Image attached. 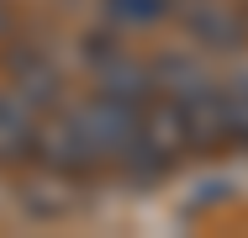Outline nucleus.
<instances>
[{"label": "nucleus", "instance_id": "7", "mask_svg": "<svg viewBox=\"0 0 248 238\" xmlns=\"http://www.w3.org/2000/svg\"><path fill=\"white\" fill-rule=\"evenodd\" d=\"M32 133H37V106H27L16 90H5L0 95V164L27 159Z\"/></svg>", "mask_w": 248, "mask_h": 238}, {"label": "nucleus", "instance_id": "6", "mask_svg": "<svg viewBox=\"0 0 248 238\" xmlns=\"http://www.w3.org/2000/svg\"><path fill=\"white\" fill-rule=\"evenodd\" d=\"M95 90L100 95H116V101H148L153 80H148V64L127 58V53H111L95 64Z\"/></svg>", "mask_w": 248, "mask_h": 238}, {"label": "nucleus", "instance_id": "5", "mask_svg": "<svg viewBox=\"0 0 248 238\" xmlns=\"http://www.w3.org/2000/svg\"><path fill=\"white\" fill-rule=\"evenodd\" d=\"M5 69H11V90L21 95L27 106H37V111H43V106H53V101H58V90H63L58 64H48V58H43V53H32V48H21Z\"/></svg>", "mask_w": 248, "mask_h": 238}, {"label": "nucleus", "instance_id": "11", "mask_svg": "<svg viewBox=\"0 0 248 238\" xmlns=\"http://www.w3.org/2000/svg\"><path fill=\"white\" fill-rule=\"evenodd\" d=\"M227 138L248 143V90L227 85Z\"/></svg>", "mask_w": 248, "mask_h": 238}, {"label": "nucleus", "instance_id": "2", "mask_svg": "<svg viewBox=\"0 0 248 238\" xmlns=\"http://www.w3.org/2000/svg\"><path fill=\"white\" fill-rule=\"evenodd\" d=\"M48 175H69V180H79V175H90L100 159L90 153V143L79 138V127L69 122V111L63 117H48V122H37V133H32V148H27Z\"/></svg>", "mask_w": 248, "mask_h": 238}, {"label": "nucleus", "instance_id": "3", "mask_svg": "<svg viewBox=\"0 0 248 238\" xmlns=\"http://www.w3.org/2000/svg\"><path fill=\"white\" fill-rule=\"evenodd\" d=\"M180 117H185L190 148H217V143L227 138V85L206 80L201 90L180 95Z\"/></svg>", "mask_w": 248, "mask_h": 238}, {"label": "nucleus", "instance_id": "8", "mask_svg": "<svg viewBox=\"0 0 248 238\" xmlns=\"http://www.w3.org/2000/svg\"><path fill=\"white\" fill-rule=\"evenodd\" d=\"M148 80L158 95H169V101H180V95L201 90L211 74H206V64H201L196 53H164V58H153L148 64Z\"/></svg>", "mask_w": 248, "mask_h": 238}, {"label": "nucleus", "instance_id": "4", "mask_svg": "<svg viewBox=\"0 0 248 238\" xmlns=\"http://www.w3.org/2000/svg\"><path fill=\"white\" fill-rule=\"evenodd\" d=\"M185 32L196 37L201 48H211V53H232V48H243V16L232 11V5H217V0H190L185 5Z\"/></svg>", "mask_w": 248, "mask_h": 238}, {"label": "nucleus", "instance_id": "1", "mask_svg": "<svg viewBox=\"0 0 248 238\" xmlns=\"http://www.w3.org/2000/svg\"><path fill=\"white\" fill-rule=\"evenodd\" d=\"M69 122L79 127V138L90 143V153L106 164V159H122L127 143L138 138L143 101H116V95H100V90H95L90 101H79V106L69 111Z\"/></svg>", "mask_w": 248, "mask_h": 238}, {"label": "nucleus", "instance_id": "10", "mask_svg": "<svg viewBox=\"0 0 248 238\" xmlns=\"http://www.w3.org/2000/svg\"><path fill=\"white\" fill-rule=\"evenodd\" d=\"M174 11V0H106V21L116 27H158Z\"/></svg>", "mask_w": 248, "mask_h": 238}, {"label": "nucleus", "instance_id": "12", "mask_svg": "<svg viewBox=\"0 0 248 238\" xmlns=\"http://www.w3.org/2000/svg\"><path fill=\"white\" fill-rule=\"evenodd\" d=\"M0 32H5V0H0Z\"/></svg>", "mask_w": 248, "mask_h": 238}, {"label": "nucleus", "instance_id": "9", "mask_svg": "<svg viewBox=\"0 0 248 238\" xmlns=\"http://www.w3.org/2000/svg\"><path fill=\"white\" fill-rule=\"evenodd\" d=\"M21 212L37 217V222H58V217H69V212H74L69 175H48V170H43V180L21 186Z\"/></svg>", "mask_w": 248, "mask_h": 238}]
</instances>
